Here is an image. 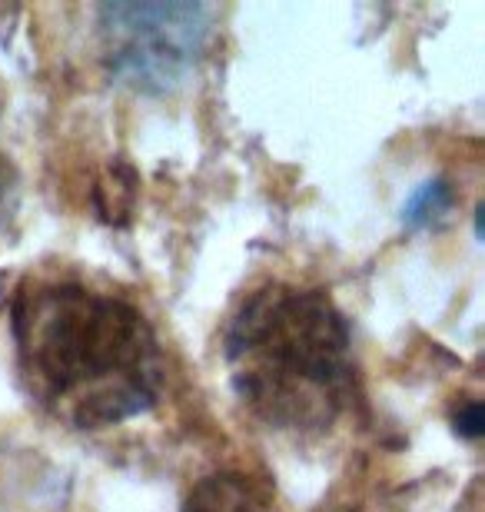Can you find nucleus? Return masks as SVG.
<instances>
[{
    "instance_id": "nucleus-1",
    "label": "nucleus",
    "mask_w": 485,
    "mask_h": 512,
    "mask_svg": "<svg viewBox=\"0 0 485 512\" xmlns=\"http://www.w3.org/2000/svg\"><path fill=\"white\" fill-rule=\"evenodd\" d=\"M14 340L30 396L77 429L117 426L160 396L157 333L117 293L77 280L20 286Z\"/></svg>"
},
{
    "instance_id": "nucleus-2",
    "label": "nucleus",
    "mask_w": 485,
    "mask_h": 512,
    "mask_svg": "<svg viewBox=\"0 0 485 512\" xmlns=\"http://www.w3.org/2000/svg\"><path fill=\"white\" fill-rule=\"evenodd\" d=\"M236 396L266 426L319 433L353 399V336L319 290L273 283L250 293L226 333Z\"/></svg>"
},
{
    "instance_id": "nucleus-3",
    "label": "nucleus",
    "mask_w": 485,
    "mask_h": 512,
    "mask_svg": "<svg viewBox=\"0 0 485 512\" xmlns=\"http://www.w3.org/2000/svg\"><path fill=\"white\" fill-rule=\"evenodd\" d=\"M113 70L137 87H173L193 67L206 34V10L190 4L107 7Z\"/></svg>"
},
{
    "instance_id": "nucleus-4",
    "label": "nucleus",
    "mask_w": 485,
    "mask_h": 512,
    "mask_svg": "<svg viewBox=\"0 0 485 512\" xmlns=\"http://www.w3.org/2000/svg\"><path fill=\"white\" fill-rule=\"evenodd\" d=\"M187 512H273L270 496L246 476H210L193 489Z\"/></svg>"
},
{
    "instance_id": "nucleus-5",
    "label": "nucleus",
    "mask_w": 485,
    "mask_h": 512,
    "mask_svg": "<svg viewBox=\"0 0 485 512\" xmlns=\"http://www.w3.org/2000/svg\"><path fill=\"white\" fill-rule=\"evenodd\" d=\"M10 190H14V177H10V167L0 160V223L7 217V207H10Z\"/></svg>"
}]
</instances>
